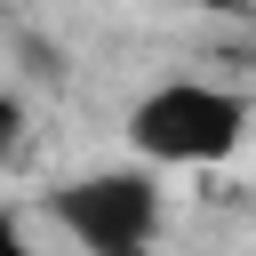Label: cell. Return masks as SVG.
Here are the masks:
<instances>
[{"label": "cell", "mask_w": 256, "mask_h": 256, "mask_svg": "<svg viewBox=\"0 0 256 256\" xmlns=\"http://www.w3.org/2000/svg\"><path fill=\"white\" fill-rule=\"evenodd\" d=\"M120 144H128V160H144L160 176L232 168L256 144V96L216 72H160L120 104Z\"/></svg>", "instance_id": "obj_1"}, {"label": "cell", "mask_w": 256, "mask_h": 256, "mask_svg": "<svg viewBox=\"0 0 256 256\" xmlns=\"http://www.w3.org/2000/svg\"><path fill=\"white\" fill-rule=\"evenodd\" d=\"M40 224L72 256H160L168 240V176L144 160H104L64 184H48Z\"/></svg>", "instance_id": "obj_2"}, {"label": "cell", "mask_w": 256, "mask_h": 256, "mask_svg": "<svg viewBox=\"0 0 256 256\" xmlns=\"http://www.w3.org/2000/svg\"><path fill=\"white\" fill-rule=\"evenodd\" d=\"M24 144H32V104H24L16 80H0V176L24 160Z\"/></svg>", "instance_id": "obj_3"}, {"label": "cell", "mask_w": 256, "mask_h": 256, "mask_svg": "<svg viewBox=\"0 0 256 256\" xmlns=\"http://www.w3.org/2000/svg\"><path fill=\"white\" fill-rule=\"evenodd\" d=\"M0 256H72L56 232H40L24 208H0Z\"/></svg>", "instance_id": "obj_4"}]
</instances>
